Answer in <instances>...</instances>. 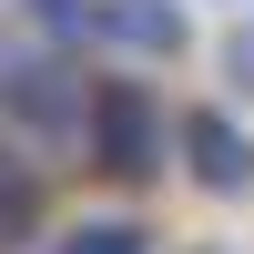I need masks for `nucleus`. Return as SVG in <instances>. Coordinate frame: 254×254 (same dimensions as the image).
Instances as JSON below:
<instances>
[{"mask_svg":"<svg viewBox=\"0 0 254 254\" xmlns=\"http://www.w3.org/2000/svg\"><path fill=\"white\" fill-rule=\"evenodd\" d=\"M81 153H92V173H112V183H153L163 163H173V122H163V102L142 92V81H92Z\"/></svg>","mask_w":254,"mask_h":254,"instance_id":"f257e3e1","label":"nucleus"},{"mask_svg":"<svg viewBox=\"0 0 254 254\" xmlns=\"http://www.w3.org/2000/svg\"><path fill=\"white\" fill-rule=\"evenodd\" d=\"M173 153H183V173H193L214 203H244L254 193V132L224 112V102H203V112L173 122Z\"/></svg>","mask_w":254,"mask_h":254,"instance_id":"f03ea898","label":"nucleus"},{"mask_svg":"<svg viewBox=\"0 0 254 254\" xmlns=\"http://www.w3.org/2000/svg\"><path fill=\"white\" fill-rule=\"evenodd\" d=\"M193 41V10L183 0H102V51L122 61H183Z\"/></svg>","mask_w":254,"mask_h":254,"instance_id":"7ed1b4c3","label":"nucleus"},{"mask_svg":"<svg viewBox=\"0 0 254 254\" xmlns=\"http://www.w3.org/2000/svg\"><path fill=\"white\" fill-rule=\"evenodd\" d=\"M51 51H102V0H10Z\"/></svg>","mask_w":254,"mask_h":254,"instance_id":"20e7f679","label":"nucleus"},{"mask_svg":"<svg viewBox=\"0 0 254 254\" xmlns=\"http://www.w3.org/2000/svg\"><path fill=\"white\" fill-rule=\"evenodd\" d=\"M31 224H41V173L0 142V254L10 244H31Z\"/></svg>","mask_w":254,"mask_h":254,"instance_id":"39448f33","label":"nucleus"},{"mask_svg":"<svg viewBox=\"0 0 254 254\" xmlns=\"http://www.w3.org/2000/svg\"><path fill=\"white\" fill-rule=\"evenodd\" d=\"M51 254H153V234H142L132 214H92V224H71V234H51Z\"/></svg>","mask_w":254,"mask_h":254,"instance_id":"423d86ee","label":"nucleus"},{"mask_svg":"<svg viewBox=\"0 0 254 254\" xmlns=\"http://www.w3.org/2000/svg\"><path fill=\"white\" fill-rule=\"evenodd\" d=\"M41 61H51V41H41V31H31V20H20V10H10V0H0V92H20V81H31V71H41Z\"/></svg>","mask_w":254,"mask_h":254,"instance_id":"0eeeda50","label":"nucleus"},{"mask_svg":"<svg viewBox=\"0 0 254 254\" xmlns=\"http://www.w3.org/2000/svg\"><path fill=\"white\" fill-rule=\"evenodd\" d=\"M214 71H224V92H234V102H254V10L234 20V31H224V51H214Z\"/></svg>","mask_w":254,"mask_h":254,"instance_id":"6e6552de","label":"nucleus"}]
</instances>
